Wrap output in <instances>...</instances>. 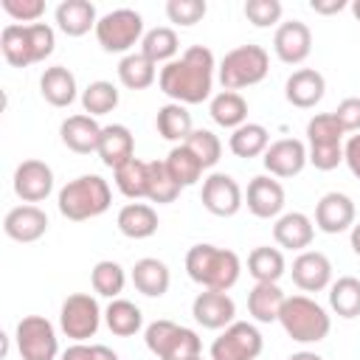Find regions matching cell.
Here are the masks:
<instances>
[{"instance_id": "33", "label": "cell", "mask_w": 360, "mask_h": 360, "mask_svg": "<svg viewBox=\"0 0 360 360\" xmlns=\"http://www.w3.org/2000/svg\"><path fill=\"white\" fill-rule=\"evenodd\" d=\"M267 146H270V132H267L264 124H256V121L242 124L228 138V149L236 158H259V155L267 152Z\"/></svg>"}, {"instance_id": "48", "label": "cell", "mask_w": 360, "mask_h": 360, "mask_svg": "<svg viewBox=\"0 0 360 360\" xmlns=\"http://www.w3.org/2000/svg\"><path fill=\"white\" fill-rule=\"evenodd\" d=\"M3 6V11L11 17V20H17L20 25L22 22H37L42 14H45V0H3L0 3Z\"/></svg>"}, {"instance_id": "43", "label": "cell", "mask_w": 360, "mask_h": 360, "mask_svg": "<svg viewBox=\"0 0 360 360\" xmlns=\"http://www.w3.org/2000/svg\"><path fill=\"white\" fill-rule=\"evenodd\" d=\"M146 169H149V163H146V160H138V158H132L129 163L118 166V169L112 172L118 191H121L124 197H129V200L146 197Z\"/></svg>"}, {"instance_id": "52", "label": "cell", "mask_w": 360, "mask_h": 360, "mask_svg": "<svg viewBox=\"0 0 360 360\" xmlns=\"http://www.w3.org/2000/svg\"><path fill=\"white\" fill-rule=\"evenodd\" d=\"M59 360H96V346H87V343H73L68 346Z\"/></svg>"}, {"instance_id": "11", "label": "cell", "mask_w": 360, "mask_h": 360, "mask_svg": "<svg viewBox=\"0 0 360 360\" xmlns=\"http://www.w3.org/2000/svg\"><path fill=\"white\" fill-rule=\"evenodd\" d=\"M200 200H202V208L211 211L214 217H233L245 205V194H242L239 183L225 172H214L202 180Z\"/></svg>"}, {"instance_id": "6", "label": "cell", "mask_w": 360, "mask_h": 360, "mask_svg": "<svg viewBox=\"0 0 360 360\" xmlns=\"http://www.w3.org/2000/svg\"><path fill=\"white\" fill-rule=\"evenodd\" d=\"M267 70H270V56L262 45H239L222 56L217 76H219L222 90L239 93L242 87L259 84L267 76Z\"/></svg>"}, {"instance_id": "22", "label": "cell", "mask_w": 360, "mask_h": 360, "mask_svg": "<svg viewBox=\"0 0 360 360\" xmlns=\"http://www.w3.org/2000/svg\"><path fill=\"white\" fill-rule=\"evenodd\" d=\"M96 155L112 172L118 166L129 163L135 158V138H132L129 127H124V124H107V127H101V141H98V152Z\"/></svg>"}, {"instance_id": "39", "label": "cell", "mask_w": 360, "mask_h": 360, "mask_svg": "<svg viewBox=\"0 0 360 360\" xmlns=\"http://www.w3.org/2000/svg\"><path fill=\"white\" fill-rule=\"evenodd\" d=\"M180 191L183 188L169 174L166 160H149V169H146V200H152L158 205H166V202H174L180 197Z\"/></svg>"}, {"instance_id": "19", "label": "cell", "mask_w": 360, "mask_h": 360, "mask_svg": "<svg viewBox=\"0 0 360 360\" xmlns=\"http://www.w3.org/2000/svg\"><path fill=\"white\" fill-rule=\"evenodd\" d=\"M326 93V79L321 70L315 68H298L290 73L287 84H284V98L298 107V110H309L315 107Z\"/></svg>"}, {"instance_id": "35", "label": "cell", "mask_w": 360, "mask_h": 360, "mask_svg": "<svg viewBox=\"0 0 360 360\" xmlns=\"http://www.w3.org/2000/svg\"><path fill=\"white\" fill-rule=\"evenodd\" d=\"M177 51H180V37H177V31L169 28V25H158V28L146 31L143 39H141V53H143L149 62H155V65H158V62L169 65V62L177 56Z\"/></svg>"}, {"instance_id": "47", "label": "cell", "mask_w": 360, "mask_h": 360, "mask_svg": "<svg viewBox=\"0 0 360 360\" xmlns=\"http://www.w3.org/2000/svg\"><path fill=\"white\" fill-rule=\"evenodd\" d=\"M28 37H31V51H34V62H45L53 53L56 45V31L48 22H31L28 25Z\"/></svg>"}, {"instance_id": "9", "label": "cell", "mask_w": 360, "mask_h": 360, "mask_svg": "<svg viewBox=\"0 0 360 360\" xmlns=\"http://www.w3.org/2000/svg\"><path fill=\"white\" fill-rule=\"evenodd\" d=\"M264 349V338L250 321H233L214 338L211 360H256Z\"/></svg>"}, {"instance_id": "53", "label": "cell", "mask_w": 360, "mask_h": 360, "mask_svg": "<svg viewBox=\"0 0 360 360\" xmlns=\"http://www.w3.org/2000/svg\"><path fill=\"white\" fill-rule=\"evenodd\" d=\"M309 8H312L315 14L329 17V14H338V11L349 8V3H346V0H309Z\"/></svg>"}, {"instance_id": "21", "label": "cell", "mask_w": 360, "mask_h": 360, "mask_svg": "<svg viewBox=\"0 0 360 360\" xmlns=\"http://www.w3.org/2000/svg\"><path fill=\"white\" fill-rule=\"evenodd\" d=\"M59 135H62V143L76 152V155H90V152H98V141H101V127L93 115L87 112H79V115H68L59 127Z\"/></svg>"}, {"instance_id": "36", "label": "cell", "mask_w": 360, "mask_h": 360, "mask_svg": "<svg viewBox=\"0 0 360 360\" xmlns=\"http://www.w3.org/2000/svg\"><path fill=\"white\" fill-rule=\"evenodd\" d=\"M329 307L338 318H360V278L354 276H340L338 281L329 284Z\"/></svg>"}, {"instance_id": "15", "label": "cell", "mask_w": 360, "mask_h": 360, "mask_svg": "<svg viewBox=\"0 0 360 360\" xmlns=\"http://www.w3.org/2000/svg\"><path fill=\"white\" fill-rule=\"evenodd\" d=\"M292 284L304 292H321L332 284V262L321 250H301L290 267Z\"/></svg>"}, {"instance_id": "40", "label": "cell", "mask_w": 360, "mask_h": 360, "mask_svg": "<svg viewBox=\"0 0 360 360\" xmlns=\"http://www.w3.org/2000/svg\"><path fill=\"white\" fill-rule=\"evenodd\" d=\"M90 284H93V290H96L98 295H104V298H118V295L124 292L127 273H124V267H121L118 262L101 259V262H96L93 270H90Z\"/></svg>"}, {"instance_id": "46", "label": "cell", "mask_w": 360, "mask_h": 360, "mask_svg": "<svg viewBox=\"0 0 360 360\" xmlns=\"http://www.w3.org/2000/svg\"><path fill=\"white\" fill-rule=\"evenodd\" d=\"M284 6L278 0H248L245 3V17L248 22H253L256 28H270L281 20Z\"/></svg>"}, {"instance_id": "54", "label": "cell", "mask_w": 360, "mask_h": 360, "mask_svg": "<svg viewBox=\"0 0 360 360\" xmlns=\"http://www.w3.org/2000/svg\"><path fill=\"white\" fill-rule=\"evenodd\" d=\"M93 346H96V360H118V354L110 346H104V343H93Z\"/></svg>"}, {"instance_id": "38", "label": "cell", "mask_w": 360, "mask_h": 360, "mask_svg": "<svg viewBox=\"0 0 360 360\" xmlns=\"http://www.w3.org/2000/svg\"><path fill=\"white\" fill-rule=\"evenodd\" d=\"M166 169H169V174L174 177V183L180 186V188H186V186H194L200 177H202V163L197 160V155L186 146V143H177V146H172V152L166 155Z\"/></svg>"}, {"instance_id": "58", "label": "cell", "mask_w": 360, "mask_h": 360, "mask_svg": "<svg viewBox=\"0 0 360 360\" xmlns=\"http://www.w3.org/2000/svg\"><path fill=\"white\" fill-rule=\"evenodd\" d=\"M194 360H205V357H202V354H200V357H194Z\"/></svg>"}, {"instance_id": "26", "label": "cell", "mask_w": 360, "mask_h": 360, "mask_svg": "<svg viewBox=\"0 0 360 360\" xmlns=\"http://www.w3.org/2000/svg\"><path fill=\"white\" fill-rule=\"evenodd\" d=\"M132 284L146 298H160V295H166V290L172 284V273H169L166 262H160L155 256H143L132 267Z\"/></svg>"}, {"instance_id": "13", "label": "cell", "mask_w": 360, "mask_h": 360, "mask_svg": "<svg viewBox=\"0 0 360 360\" xmlns=\"http://www.w3.org/2000/svg\"><path fill=\"white\" fill-rule=\"evenodd\" d=\"M51 191H53V169L45 160H34L31 158V160H22L14 169V194L25 205L48 200Z\"/></svg>"}, {"instance_id": "49", "label": "cell", "mask_w": 360, "mask_h": 360, "mask_svg": "<svg viewBox=\"0 0 360 360\" xmlns=\"http://www.w3.org/2000/svg\"><path fill=\"white\" fill-rule=\"evenodd\" d=\"M307 158L318 172H332L343 163V143L340 146H307Z\"/></svg>"}, {"instance_id": "56", "label": "cell", "mask_w": 360, "mask_h": 360, "mask_svg": "<svg viewBox=\"0 0 360 360\" xmlns=\"http://www.w3.org/2000/svg\"><path fill=\"white\" fill-rule=\"evenodd\" d=\"M287 360H323V357H321V354H315V352H307V349H304V352H295V354H290Z\"/></svg>"}, {"instance_id": "42", "label": "cell", "mask_w": 360, "mask_h": 360, "mask_svg": "<svg viewBox=\"0 0 360 360\" xmlns=\"http://www.w3.org/2000/svg\"><path fill=\"white\" fill-rule=\"evenodd\" d=\"M343 127L335 118V112H318L307 121V143L309 146H340Z\"/></svg>"}, {"instance_id": "10", "label": "cell", "mask_w": 360, "mask_h": 360, "mask_svg": "<svg viewBox=\"0 0 360 360\" xmlns=\"http://www.w3.org/2000/svg\"><path fill=\"white\" fill-rule=\"evenodd\" d=\"M14 338H17V352L22 360H56V354H59L56 329L42 315L20 318Z\"/></svg>"}, {"instance_id": "34", "label": "cell", "mask_w": 360, "mask_h": 360, "mask_svg": "<svg viewBox=\"0 0 360 360\" xmlns=\"http://www.w3.org/2000/svg\"><path fill=\"white\" fill-rule=\"evenodd\" d=\"M248 273H250L256 281L278 284V278L287 273L284 253H281L278 248H270V245H259V248H253L250 256H248Z\"/></svg>"}, {"instance_id": "5", "label": "cell", "mask_w": 360, "mask_h": 360, "mask_svg": "<svg viewBox=\"0 0 360 360\" xmlns=\"http://www.w3.org/2000/svg\"><path fill=\"white\" fill-rule=\"evenodd\" d=\"M143 343L158 360H194L202 354V340L194 329L174 321H152L143 329Z\"/></svg>"}, {"instance_id": "14", "label": "cell", "mask_w": 360, "mask_h": 360, "mask_svg": "<svg viewBox=\"0 0 360 360\" xmlns=\"http://www.w3.org/2000/svg\"><path fill=\"white\" fill-rule=\"evenodd\" d=\"M284 186L270 177V174H256L250 183H248V191H245V205L253 217L259 219H278L281 211H284Z\"/></svg>"}, {"instance_id": "7", "label": "cell", "mask_w": 360, "mask_h": 360, "mask_svg": "<svg viewBox=\"0 0 360 360\" xmlns=\"http://www.w3.org/2000/svg\"><path fill=\"white\" fill-rule=\"evenodd\" d=\"M96 39H98L101 51H107V53H124L127 56L129 48L143 39V17L135 8L107 11L104 17H98Z\"/></svg>"}, {"instance_id": "45", "label": "cell", "mask_w": 360, "mask_h": 360, "mask_svg": "<svg viewBox=\"0 0 360 360\" xmlns=\"http://www.w3.org/2000/svg\"><path fill=\"white\" fill-rule=\"evenodd\" d=\"M208 11V3L205 0H169L166 3V17L174 22V25H197Z\"/></svg>"}, {"instance_id": "17", "label": "cell", "mask_w": 360, "mask_h": 360, "mask_svg": "<svg viewBox=\"0 0 360 360\" xmlns=\"http://www.w3.org/2000/svg\"><path fill=\"white\" fill-rule=\"evenodd\" d=\"M273 51L284 65H301L312 51V31L301 20H287L273 34Z\"/></svg>"}, {"instance_id": "27", "label": "cell", "mask_w": 360, "mask_h": 360, "mask_svg": "<svg viewBox=\"0 0 360 360\" xmlns=\"http://www.w3.org/2000/svg\"><path fill=\"white\" fill-rule=\"evenodd\" d=\"M118 231L127 239H149L158 231V211L149 202H127L115 217Z\"/></svg>"}, {"instance_id": "18", "label": "cell", "mask_w": 360, "mask_h": 360, "mask_svg": "<svg viewBox=\"0 0 360 360\" xmlns=\"http://www.w3.org/2000/svg\"><path fill=\"white\" fill-rule=\"evenodd\" d=\"M354 225V202L343 191H329L315 205V228L323 233H343Z\"/></svg>"}, {"instance_id": "55", "label": "cell", "mask_w": 360, "mask_h": 360, "mask_svg": "<svg viewBox=\"0 0 360 360\" xmlns=\"http://www.w3.org/2000/svg\"><path fill=\"white\" fill-rule=\"evenodd\" d=\"M349 242H352V250L360 256V222L352 225V233H349Z\"/></svg>"}, {"instance_id": "3", "label": "cell", "mask_w": 360, "mask_h": 360, "mask_svg": "<svg viewBox=\"0 0 360 360\" xmlns=\"http://www.w3.org/2000/svg\"><path fill=\"white\" fill-rule=\"evenodd\" d=\"M110 202H112L110 183L98 174H82V177L65 183L56 197L59 214L70 222H84V219L101 217L110 208Z\"/></svg>"}, {"instance_id": "32", "label": "cell", "mask_w": 360, "mask_h": 360, "mask_svg": "<svg viewBox=\"0 0 360 360\" xmlns=\"http://www.w3.org/2000/svg\"><path fill=\"white\" fill-rule=\"evenodd\" d=\"M104 323L112 335L118 338H132L135 332H141L143 326V312L141 307H135L132 301L127 298H112L104 309Z\"/></svg>"}, {"instance_id": "25", "label": "cell", "mask_w": 360, "mask_h": 360, "mask_svg": "<svg viewBox=\"0 0 360 360\" xmlns=\"http://www.w3.org/2000/svg\"><path fill=\"white\" fill-rule=\"evenodd\" d=\"M76 76L65 65L45 68V73L39 76V93L51 107H70L76 101Z\"/></svg>"}, {"instance_id": "50", "label": "cell", "mask_w": 360, "mask_h": 360, "mask_svg": "<svg viewBox=\"0 0 360 360\" xmlns=\"http://www.w3.org/2000/svg\"><path fill=\"white\" fill-rule=\"evenodd\" d=\"M335 118L340 121L343 132H360V96H349L338 104Z\"/></svg>"}, {"instance_id": "24", "label": "cell", "mask_w": 360, "mask_h": 360, "mask_svg": "<svg viewBox=\"0 0 360 360\" xmlns=\"http://www.w3.org/2000/svg\"><path fill=\"white\" fill-rule=\"evenodd\" d=\"M53 17H56V28L65 37H84L90 28L96 31L98 25V14L90 0H62Z\"/></svg>"}, {"instance_id": "57", "label": "cell", "mask_w": 360, "mask_h": 360, "mask_svg": "<svg viewBox=\"0 0 360 360\" xmlns=\"http://www.w3.org/2000/svg\"><path fill=\"white\" fill-rule=\"evenodd\" d=\"M349 8H352V14H354V20L360 22V0H352V3H349Z\"/></svg>"}, {"instance_id": "12", "label": "cell", "mask_w": 360, "mask_h": 360, "mask_svg": "<svg viewBox=\"0 0 360 360\" xmlns=\"http://www.w3.org/2000/svg\"><path fill=\"white\" fill-rule=\"evenodd\" d=\"M262 163H264L267 174L276 177V180H278V177H281V180L295 177V174H301L304 166L309 163V158H307V143L298 141V138H278V141H273V143L267 146V152L262 155Z\"/></svg>"}, {"instance_id": "16", "label": "cell", "mask_w": 360, "mask_h": 360, "mask_svg": "<svg viewBox=\"0 0 360 360\" xmlns=\"http://www.w3.org/2000/svg\"><path fill=\"white\" fill-rule=\"evenodd\" d=\"M191 315L202 329H225L236 321V304L222 290H202L191 301Z\"/></svg>"}, {"instance_id": "31", "label": "cell", "mask_w": 360, "mask_h": 360, "mask_svg": "<svg viewBox=\"0 0 360 360\" xmlns=\"http://www.w3.org/2000/svg\"><path fill=\"white\" fill-rule=\"evenodd\" d=\"M0 51L6 56V62L11 68H28L34 65V51H31V37H28V25L20 22H8L0 31Z\"/></svg>"}, {"instance_id": "8", "label": "cell", "mask_w": 360, "mask_h": 360, "mask_svg": "<svg viewBox=\"0 0 360 360\" xmlns=\"http://www.w3.org/2000/svg\"><path fill=\"white\" fill-rule=\"evenodd\" d=\"M101 307L96 301V295L90 292H73L62 301V309H59V329L73 340V343H84L90 340L98 326H101Z\"/></svg>"}, {"instance_id": "30", "label": "cell", "mask_w": 360, "mask_h": 360, "mask_svg": "<svg viewBox=\"0 0 360 360\" xmlns=\"http://www.w3.org/2000/svg\"><path fill=\"white\" fill-rule=\"evenodd\" d=\"M155 127H158L160 138L174 141V143H186V138L194 132L191 112L186 110V104H177V101H169V104H163V107L158 110Z\"/></svg>"}, {"instance_id": "51", "label": "cell", "mask_w": 360, "mask_h": 360, "mask_svg": "<svg viewBox=\"0 0 360 360\" xmlns=\"http://www.w3.org/2000/svg\"><path fill=\"white\" fill-rule=\"evenodd\" d=\"M343 163L360 180V132H354V135L346 138V143H343Z\"/></svg>"}, {"instance_id": "2", "label": "cell", "mask_w": 360, "mask_h": 360, "mask_svg": "<svg viewBox=\"0 0 360 360\" xmlns=\"http://www.w3.org/2000/svg\"><path fill=\"white\" fill-rule=\"evenodd\" d=\"M186 273L202 290H222V292H228L239 281L242 262L228 248H217V245L200 242V245L188 248V253H186Z\"/></svg>"}, {"instance_id": "41", "label": "cell", "mask_w": 360, "mask_h": 360, "mask_svg": "<svg viewBox=\"0 0 360 360\" xmlns=\"http://www.w3.org/2000/svg\"><path fill=\"white\" fill-rule=\"evenodd\" d=\"M118 87L112 84V82H104V79H98V82H90L84 90H82V107H84V112L87 115H107V112H112L115 107H118Z\"/></svg>"}, {"instance_id": "4", "label": "cell", "mask_w": 360, "mask_h": 360, "mask_svg": "<svg viewBox=\"0 0 360 360\" xmlns=\"http://www.w3.org/2000/svg\"><path fill=\"white\" fill-rule=\"evenodd\" d=\"M278 323L295 343H318L332 329L329 312L309 295H287Z\"/></svg>"}, {"instance_id": "44", "label": "cell", "mask_w": 360, "mask_h": 360, "mask_svg": "<svg viewBox=\"0 0 360 360\" xmlns=\"http://www.w3.org/2000/svg\"><path fill=\"white\" fill-rule=\"evenodd\" d=\"M186 146L197 155V160L202 163V169L217 166L219 158H222V141H219L211 129H194V132L186 138Z\"/></svg>"}, {"instance_id": "20", "label": "cell", "mask_w": 360, "mask_h": 360, "mask_svg": "<svg viewBox=\"0 0 360 360\" xmlns=\"http://www.w3.org/2000/svg\"><path fill=\"white\" fill-rule=\"evenodd\" d=\"M3 231L14 242H37L48 231V214L39 205H17L6 214Z\"/></svg>"}, {"instance_id": "28", "label": "cell", "mask_w": 360, "mask_h": 360, "mask_svg": "<svg viewBox=\"0 0 360 360\" xmlns=\"http://www.w3.org/2000/svg\"><path fill=\"white\" fill-rule=\"evenodd\" d=\"M284 301H287V295L281 292L278 284L256 281L253 290L248 292V312L256 323H273V321H278Z\"/></svg>"}, {"instance_id": "23", "label": "cell", "mask_w": 360, "mask_h": 360, "mask_svg": "<svg viewBox=\"0 0 360 360\" xmlns=\"http://www.w3.org/2000/svg\"><path fill=\"white\" fill-rule=\"evenodd\" d=\"M273 239L278 248H287V250H307L315 239V222L301 214V211H287L276 219L273 225Z\"/></svg>"}, {"instance_id": "29", "label": "cell", "mask_w": 360, "mask_h": 360, "mask_svg": "<svg viewBox=\"0 0 360 360\" xmlns=\"http://www.w3.org/2000/svg\"><path fill=\"white\" fill-rule=\"evenodd\" d=\"M208 112L214 118V124L225 127V129H239L242 124H248V101L242 98V93L233 90H219L217 96H211Z\"/></svg>"}, {"instance_id": "1", "label": "cell", "mask_w": 360, "mask_h": 360, "mask_svg": "<svg viewBox=\"0 0 360 360\" xmlns=\"http://www.w3.org/2000/svg\"><path fill=\"white\" fill-rule=\"evenodd\" d=\"M214 53L205 45H191L180 59L160 68L158 84L177 104H202L214 87Z\"/></svg>"}, {"instance_id": "37", "label": "cell", "mask_w": 360, "mask_h": 360, "mask_svg": "<svg viewBox=\"0 0 360 360\" xmlns=\"http://www.w3.org/2000/svg\"><path fill=\"white\" fill-rule=\"evenodd\" d=\"M155 79H158V65L149 62L141 51L138 53H127L118 62V82L127 90H146L149 84H155Z\"/></svg>"}]
</instances>
